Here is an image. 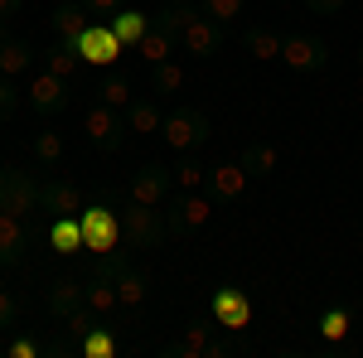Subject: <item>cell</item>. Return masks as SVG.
I'll use <instances>...</instances> for the list:
<instances>
[{"label":"cell","mask_w":363,"mask_h":358,"mask_svg":"<svg viewBox=\"0 0 363 358\" xmlns=\"http://www.w3.org/2000/svg\"><path fill=\"white\" fill-rule=\"evenodd\" d=\"M165 237H169V218H160V208L131 203V208L121 213V247L155 252V247H165Z\"/></svg>","instance_id":"cell-1"},{"label":"cell","mask_w":363,"mask_h":358,"mask_svg":"<svg viewBox=\"0 0 363 358\" xmlns=\"http://www.w3.org/2000/svg\"><path fill=\"white\" fill-rule=\"evenodd\" d=\"M165 354L169 358H228L233 344L213 339V325H208V320H189V325H179V334L165 344Z\"/></svg>","instance_id":"cell-2"},{"label":"cell","mask_w":363,"mask_h":358,"mask_svg":"<svg viewBox=\"0 0 363 358\" xmlns=\"http://www.w3.org/2000/svg\"><path fill=\"white\" fill-rule=\"evenodd\" d=\"M160 136L169 140V150L189 155V150H199V145H208L213 126H208V116H203V111H194V107H179V111H169L165 121H160Z\"/></svg>","instance_id":"cell-3"},{"label":"cell","mask_w":363,"mask_h":358,"mask_svg":"<svg viewBox=\"0 0 363 358\" xmlns=\"http://www.w3.org/2000/svg\"><path fill=\"white\" fill-rule=\"evenodd\" d=\"M78 223H83V247H92L97 257L121 247V218H116L107 203H83Z\"/></svg>","instance_id":"cell-4"},{"label":"cell","mask_w":363,"mask_h":358,"mask_svg":"<svg viewBox=\"0 0 363 358\" xmlns=\"http://www.w3.org/2000/svg\"><path fill=\"white\" fill-rule=\"evenodd\" d=\"M78 54H83L87 68H112L126 49H121V39H116V29L107 20H87V29L78 34Z\"/></svg>","instance_id":"cell-5"},{"label":"cell","mask_w":363,"mask_h":358,"mask_svg":"<svg viewBox=\"0 0 363 358\" xmlns=\"http://www.w3.org/2000/svg\"><path fill=\"white\" fill-rule=\"evenodd\" d=\"M0 208L15 213V218L39 213V179L25 169H0Z\"/></svg>","instance_id":"cell-6"},{"label":"cell","mask_w":363,"mask_h":358,"mask_svg":"<svg viewBox=\"0 0 363 358\" xmlns=\"http://www.w3.org/2000/svg\"><path fill=\"white\" fill-rule=\"evenodd\" d=\"M126 194H131V203L160 208L169 194H174V169H165V165H140L136 174H131V184H126Z\"/></svg>","instance_id":"cell-7"},{"label":"cell","mask_w":363,"mask_h":358,"mask_svg":"<svg viewBox=\"0 0 363 358\" xmlns=\"http://www.w3.org/2000/svg\"><path fill=\"white\" fill-rule=\"evenodd\" d=\"M25 102L39 111V116H49V111H63V107H68V78H58V73H49V68L29 73Z\"/></svg>","instance_id":"cell-8"},{"label":"cell","mask_w":363,"mask_h":358,"mask_svg":"<svg viewBox=\"0 0 363 358\" xmlns=\"http://www.w3.org/2000/svg\"><path fill=\"white\" fill-rule=\"evenodd\" d=\"M213 325L218 330H233V334H242L252 325V301H247L242 286H218L213 291Z\"/></svg>","instance_id":"cell-9"},{"label":"cell","mask_w":363,"mask_h":358,"mask_svg":"<svg viewBox=\"0 0 363 358\" xmlns=\"http://www.w3.org/2000/svg\"><path fill=\"white\" fill-rule=\"evenodd\" d=\"M208 218H213V194H199V189L169 194V233L174 228H203Z\"/></svg>","instance_id":"cell-10"},{"label":"cell","mask_w":363,"mask_h":358,"mask_svg":"<svg viewBox=\"0 0 363 358\" xmlns=\"http://www.w3.org/2000/svg\"><path fill=\"white\" fill-rule=\"evenodd\" d=\"M83 131L92 145H102V150H116L121 145V131H126V116L116 107H107V102H92L83 116Z\"/></svg>","instance_id":"cell-11"},{"label":"cell","mask_w":363,"mask_h":358,"mask_svg":"<svg viewBox=\"0 0 363 358\" xmlns=\"http://www.w3.org/2000/svg\"><path fill=\"white\" fill-rule=\"evenodd\" d=\"M281 63L291 68V73H320L330 54H325V44L320 39H310V34H286L281 39Z\"/></svg>","instance_id":"cell-12"},{"label":"cell","mask_w":363,"mask_h":358,"mask_svg":"<svg viewBox=\"0 0 363 358\" xmlns=\"http://www.w3.org/2000/svg\"><path fill=\"white\" fill-rule=\"evenodd\" d=\"M179 44H184V54H194V58H213L218 49H223V25H218V20H208V15L199 10L194 20L184 25Z\"/></svg>","instance_id":"cell-13"},{"label":"cell","mask_w":363,"mask_h":358,"mask_svg":"<svg viewBox=\"0 0 363 358\" xmlns=\"http://www.w3.org/2000/svg\"><path fill=\"white\" fill-rule=\"evenodd\" d=\"M247 169H242V160H223V165L208 169V194H213V203H233V198H242V189H247Z\"/></svg>","instance_id":"cell-14"},{"label":"cell","mask_w":363,"mask_h":358,"mask_svg":"<svg viewBox=\"0 0 363 358\" xmlns=\"http://www.w3.org/2000/svg\"><path fill=\"white\" fill-rule=\"evenodd\" d=\"M116 296H121V310L145 305V272L131 267V247L116 252Z\"/></svg>","instance_id":"cell-15"},{"label":"cell","mask_w":363,"mask_h":358,"mask_svg":"<svg viewBox=\"0 0 363 358\" xmlns=\"http://www.w3.org/2000/svg\"><path fill=\"white\" fill-rule=\"evenodd\" d=\"M39 208H49V213H83V189L73 184V179H44L39 184Z\"/></svg>","instance_id":"cell-16"},{"label":"cell","mask_w":363,"mask_h":358,"mask_svg":"<svg viewBox=\"0 0 363 358\" xmlns=\"http://www.w3.org/2000/svg\"><path fill=\"white\" fill-rule=\"evenodd\" d=\"M121 116H126L131 136H160V121H165V111L155 107V97H131V107L121 111Z\"/></svg>","instance_id":"cell-17"},{"label":"cell","mask_w":363,"mask_h":358,"mask_svg":"<svg viewBox=\"0 0 363 358\" xmlns=\"http://www.w3.org/2000/svg\"><path fill=\"white\" fill-rule=\"evenodd\" d=\"M107 25L116 29V39H121V49H136L140 39H145V29H150V10H136V5H121Z\"/></svg>","instance_id":"cell-18"},{"label":"cell","mask_w":363,"mask_h":358,"mask_svg":"<svg viewBox=\"0 0 363 358\" xmlns=\"http://www.w3.org/2000/svg\"><path fill=\"white\" fill-rule=\"evenodd\" d=\"M29 237H25V218H15V213H5L0 208V267H15L20 257H25Z\"/></svg>","instance_id":"cell-19"},{"label":"cell","mask_w":363,"mask_h":358,"mask_svg":"<svg viewBox=\"0 0 363 358\" xmlns=\"http://www.w3.org/2000/svg\"><path fill=\"white\" fill-rule=\"evenodd\" d=\"M34 49H29L25 39H15V34H5L0 39V78H25L29 68H34Z\"/></svg>","instance_id":"cell-20"},{"label":"cell","mask_w":363,"mask_h":358,"mask_svg":"<svg viewBox=\"0 0 363 358\" xmlns=\"http://www.w3.org/2000/svg\"><path fill=\"white\" fill-rule=\"evenodd\" d=\"M44 305L54 310L58 320H68V315H73V310L83 305V281H78V276H58L54 286L44 291Z\"/></svg>","instance_id":"cell-21"},{"label":"cell","mask_w":363,"mask_h":358,"mask_svg":"<svg viewBox=\"0 0 363 358\" xmlns=\"http://www.w3.org/2000/svg\"><path fill=\"white\" fill-rule=\"evenodd\" d=\"M39 58H44V68H49V73L68 78V83H73V78H78V73L87 68L83 54H78V44H63V39H54V44H49V49H44Z\"/></svg>","instance_id":"cell-22"},{"label":"cell","mask_w":363,"mask_h":358,"mask_svg":"<svg viewBox=\"0 0 363 358\" xmlns=\"http://www.w3.org/2000/svg\"><path fill=\"white\" fill-rule=\"evenodd\" d=\"M87 20H92V15H87L78 0H63V5H54V20H49V25H54V39L78 44V34L87 29Z\"/></svg>","instance_id":"cell-23"},{"label":"cell","mask_w":363,"mask_h":358,"mask_svg":"<svg viewBox=\"0 0 363 358\" xmlns=\"http://www.w3.org/2000/svg\"><path fill=\"white\" fill-rule=\"evenodd\" d=\"M174 44H179V39H174L169 29H160V25H155V15H150V29H145V39H140L131 54H136L140 63H150V68H155V63H165V58H169Z\"/></svg>","instance_id":"cell-24"},{"label":"cell","mask_w":363,"mask_h":358,"mask_svg":"<svg viewBox=\"0 0 363 358\" xmlns=\"http://www.w3.org/2000/svg\"><path fill=\"white\" fill-rule=\"evenodd\" d=\"M49 242H54L58 257H78L83 252V223H78V213H58L54 228H49Z\"/></svg>","instance_id":"cell-25"},{"label":"cell","mask_w":363,"mask_h":358,"mask_svg":"<svg viewBox=\"0 0 363 358\" xmlns=\"http://www.w3.org/2000/svg\"><path fill=\"white\" fill-rule=\"evenodd\" d=\"M242 49H247L257 63H272V58H281V34H277V29H267V25H252L247 39H242Z\"/></svg>","instance_id":"cell-26"},{"label":"cell","mask_w":363,"mask_h":358,"mask_svg":"<svg viewBox=\"0 0 363 358\" xmlns=\"http://www.w3.org/2000/svg\"><path fill=\"white\" fill-rule=\"evenodd\" d=\"M277 165H281L277 145H247V150H242V169H247L252 179H272Z\"/></svg>","instance_id":"cell-27"},{"label":"cell","mask_w":363,"mask_h":358,"mask_svg":"<svg viewBox=\"0 0 363 358\" xmlns=\"http://www.w3.org/2000/svg\"><path fill=\"white\" fill-rule=\"evenodd\" d=\"M194 15H199V5H189V0H169L165 10H155V25L169 29V34L179 39V34H184V25H189Z\"/></svg>","instance_id":"cell-28"},{"label":"cell","mask_w":363,"mask_h":358,"mask_svg":"<svg viewBox=\"0 0 363 358\" xmlns=\"http://www.w3.org/2000/svg\"><path fill=\"white\" fill-rule=\"evenodd\" d=\"M78 349H83L87 358H116L121 344H116V334L107 330V325H97V330H87L83 339H78Z\"/></svg>","instance_id":"cell-29"},{"label":"cell","mask_w":363,"mask_h":358,"mask_svg":"<svg viewBox=\"0 0 363 358\" xmlns=\"http://www.w3.org/2000/svg\"><path fill=\"white\" fill-rule=\"evenodd\" d=\"M199 10L208 15V20H218V25H238L242 20V10H247V0H199Z\"/></svg>","instance_id":"cell-30"},{"label":"cell","mask_w":363,"mask_h":358,"mask_svg":"<svg viewBox=\"0 0 363 358\" xmlns=\"http://www.w3.org/2000/svg\"><path fill=\"white\" fill-rule=\"evenodd\" d=\"M150 87H155V92H179V87H184V68H179L174 58L155 63V68H150Z\"/></svg>","instance_id":"cell-31"},{"label":"cell","mask_w":363,"mask_h":358,"mask_svg":"<svg viewBox=\"0 0 363 358\" xmlns=\"http://www.w3.org/2000/svg\"><path fill=\"white\" fill-rule=\"evenodd\" d=\"M97 102L126 111L131 107V83H126V78H102V83H97Z\"/></svg>","instance_id":"cell-32"},{"label":"cell","mask_w":363,"mask_h":358,"mask_svg":"<svg viewBox=\"0 0 363 358\" xmlns=\"http://www.w3.org/2000/svg\"><path fill=\"white\" fill-rule=\"evenodd\" d=\"M203 179H208V165H199L194 150H189V155H184L179 165H174V189H199Z\"/></svg>","instance_id":"cell-33"},{"label":"cell","mask_w":363,"mask_h":358,"mask_svg":"<svg viewBox=\"0 0 363 358\" xmlns=\"http://www.w3.org/2000/svg\"><path fill=\"white\" fill-rule=\"evenodd\" d=\"M320 334H325V344H344L349 339V310H325L320 315Z\"/></svg>","instance_id":"cell-34"},{"label":"cell","mask_w":363,"mask_h":358,"mask_svg":"<svg viewBox=\"0 0 363 358\" xmlns=\"http://www.w3.org/2000/svg\"><path fill=\"white\" fill-rule=\"evenodd\" d=\"M58 155H63V136L58 131H34V160L39 165H54Z\"/></svg>","instance_id":"cell-35"},{"label":"cell","mask_w":363,"mask_h":358,"mask_svg":"<svg viewBox=\"0 0 363 358\" xmlns=\"http://www.w3.org/2000/svg\"><path fill=\"white\" fill-rule=\"evenodd\" d=\"M15 320H20V305H15V296L0 286V334L5 330H15Z\"/></svg>","instance_id":"cell-36"},{"label":"cell","mask_w":363,"mask_h":358,"mask_svg":"<svg viewBox=\"0 0 363 358\" xmlns=\"http://www.w3.org/2000/svg\"><path fill=\"white\" fill-rule=\"evenodd\" d=\"M78 5H83L92 20H112V15L121 10V5H126V0H78Z\"/></svg>","instance_id":"cell-37"},{"label":"cell","mask_w":363,"mask_h":358,"mask_svg":"<svg viewBox=\"0 0 363 358\" xmlns=\"http://www.w3.org/2000/svg\"><path fill=\"white\" fill-rule=\"evenodd\" d=\"M15 102H20L15 78H0V121H10V116H15Z\"/></svg>","instance_id":"cell-38"},{"label":"cell","mask_w":363,"mask_h":358,"mask_svg":"<svg viewBox=\"0 0 363 358\" xmlns=\"http://www.w3.org/2000/svg\"><path fill=\"white\" fill-rule=\"evenodd\" d=\"M10 358H39V344H29V339H10Z\"/></svg>","instance_id":"cell-39"},{"label":"cell","mask_w":363,"mask_h":358,"mask_svg":"<svg viewBox=\"0 0 363 358\" xmlns=\"http://www.w3.org/2000/svg\"><path fill=\"white\" fill-rule=\"evenodd\" d=\"M306 5L315 10V15H339V10H344L349 0H306Z\"/></svg>","instance_id":"cell-40"},{"label":"cell","mask_w":363,"mask_h":358,"mask_svg":"<svg viewBox=\"0 0 363 358\" xmlns=\"http://www.w3.org/2000/svg\"><path fill=\"white\" fill-rule=\"evenodd\" d=\"M20 5H25V0H0V20H5V15H20Z\"/></svg>","instance_id":"cell-41"},{"label":"cell","mask_w":363,"mask_h":358,"mask_svg":"<svg viewBox=\"0 0 363 358\" xmlns=\"http://www.w3.org/2000/svg\"><path fill=\"white\" fill-rule=\"evenodd\" d=\"M359 68H363V49H359Z\"/></svg>","instance_id":"cell-42"}]
</instances>
